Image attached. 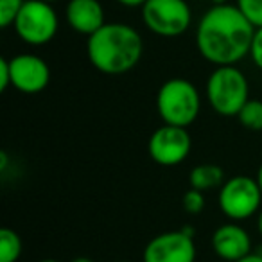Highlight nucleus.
<instances>
[{
	"label": "nucleus",
	"instance_id": "f257e3e1",
	"mask_svg": "<svg viewBox=\"0 0 262 262\" xmlns=\"http://www.w3.org/2000/svg\"><path fill=\"white\" fill-rule=\"evenodd\" d=\"M255 27L237 6H212L198 22L196 47L215 67L235 65L250 56Z\"/></svg>",
	"mask_w": 262,
	"mask_h": 262
},
{
	"label": "nucleus",
	"instance_id": "f03ea898",
	"mask_svg": "<svg viewBox=\"0 0 262 262\" xmlns=\"http://www.w3.org/2000/svg\"><path fill=\"white\" fill-rule=\"evenodd\" d=\"M144 52V41L135 27L127 24H104L86 41L90 63L102 74L119 76L139 65Z\"/></svg>",
	"mask_w": 262,
	"mask_h": 262
},
{
	"label": "nucleus",
	"instance_id": "7ed1b4c3",
	"mask_svg": "<svg viewBox=\"0 0 262 262\" xmlns=\"http://www.w3.org/2000/svg\"><path fill=\"white\" fill-rule=\"evenodd\" d=\"M157 110L164 124L189 127L200 115V92L190 81L183 77H172L165 81L158 90Z\"/></svg>",
	"mask_w": 262,
	"mask_h": 262
},
{
	"label": "nucleus",
	"instance_id": "20e7f679",
	"mask_svg": "<svg viewBox=\"0 0 262 262\" xmlns=\"http://www.w3.org/2000/svg\"><path fill=\"white\" fill-rule=\"evenodd\" d=\"M248 79L235 65L215 67L207 81V99L214 112L223 117H232L250 101Z\"/></svg>",
	"mask_w": 262,
	"mask_h": 262
},
{
	"label": "nucleus",
	"instance_id": "39448f33",
	"mask_svg": "<svg viewBox=\"0 0 262 262\" xmlns=\"http://www.w3.org/2000/svg\"><path fill=\"white\" fill-rule=\"evenodd\" d=\"M13 26L24 43L40 47L58 34L59 20L52 4L43 0H26Z\"/></svg>",
	"mask_w": 262,
	"mask_h": 262
},
{
	"label": "nucleus",
	"instance_id": "423d86ee",
	"mask_svg": "<svg viewBox=\"0 0 262 262\" xmlns=\"http://www.w3.org/2000/svg\"><path fill=\"white\" fill-rule=\"evenodd\" d=\"M142 22L162 38L182 36L192 24V11L185 0H147L142 6Z\"/></svg>",
	"mask_w": 262,
	"mask_h": 262
},
{
	"label": "nucleus",
	"instance_id": "0eeeda50",
	"mask_svg": "<svg viewBox=\"0 0 262 262\" xmlns=\"http://www.w3.org/2000/svg\"><path fill=\"white\" fill-rule=\"evenodd\" d=\"M262 203V192L257 178L250 176H233L223 183L219 190V207L230 219H248L258 212Z\"/></svg>",
	"mask_w": 262,
	"mask_h": 262
},
{
	"label": "nucleus",
	"instance_id": "6e6552de",
	"mask_svg": "<svg viewBox=\"0 0 262 262\" xmlns=\"http://www.w3.org/2000/svg\"><path fill=\"white\" fill-rule=\"evenodd\" d=\"M190 147H192V140L187 127L171 126V124H164L155 129L147 144L151 158L164 167L182 164L189 157Z\"/></svg>",
	"mask_w": 262,
	"mask_h": 262
},
{
	"label": "nucleus",
	"instance_id": "1a4fd4ad",
	"mask_svg": "<svg viewBox=\"0 0 262 262\" xmlns=\"http://www.w3.org/2000/svg\"><path fill=\"white\" fill-rule=\"evenodd\" d=\"M192 235V228H183L153 237L144 250V262H194L196 244Z\"/></svg>",
	"mask_w": 262,
	"mask_h": 262
},
{
	"label": "nucleus",
	"instance_id": "9d476101",
	"mask_svg": "<svg viewBox=\"0 0 262 262\" xmlns=\"http://www.w3.org/2000/svg\"><path fill=\"white\" fill-rule=\"evenodd\" d=\"M11 86L22 94H40L51 81V69L47 61L36 54H18L9 59Z\"/></svg>",
	"mask_w": 262,
	"mask_h": 262
},
{
	"label": "nucleus",
	"instance_id": "9b49d317",
	"mask_svg": "<svg viewBox=\"0 0 262 262\" xmlns=\"http://www.w3.org/2000/svg\"><path fill=\"white\" fill-rule=\"evenodd\" d=\"M212 250L226 262H237L251 253V237L235 223L221 225L212 233Z\"/></svg>",
	"mask_w": 262,
	"mask_h": 262
},
{
	"label": "nucleus",
	"instance_id": "f8f14e48",
	"mask_svg": "<svg viewBox=\"0 0 262 262\" xmlns=\"http://www.w3.org/2000/svg\"><path fill=\"white\" fill-rule=\"evenodd\" d=\"M65 20L76 33L92 36L104 26V8L99 0H69Z\"/></svg>",
	"mask_w": 262,
	"mask_h": 262
},
{
	"label": "nucleus",
	"instance_id": "ddd939ff",
	"mask_svg": "<svg viewBox=\"0 0 262 262\" xmlns=\"http://www.w3.org/2000/svg\"><path fill=\"white\" fill-rule=\"evenodd\" d=\"M189 182L192 189L205 192V190L215 189L225 182V171L215 164H201L190 171Z\"/></svg>",
	"mask_w": 262,
	"mask_h": 262
},
{
	"label": "nucleus",
	"instance_id": "4468645a",
	"mask_svg": "<svg viewBox=\"0 0 262 262\" xmlns=\"http://www.w3.org/2000/svg\"><path fill=\"white\" fill-rule=\"evenodd\" d=\"M22 255V239L11 228L0 230V262H16Z\"/></svg>",
	"mask_w": 262,
	"mask_h": 262
},
{
	"label": "nucleus",
	"instance_id": "2eb2a0df",
	"mask_svg": "<svg viewBox=\"0 0 262 262\" xmlns=\"http://www.w3.org/2000/svg\"><path fill=\"white\" fill-rule=\"evenodd\" d=\"M237 119L244 127L251 131H262V101L250 99L237 113Z\"/></svg>",
	"mask_w": 262,
	"mask_h": 262
},
{
	"label": "nucleus",
	"instance_id": "dca6fc26",
	"mask_svg": "<svg viewBox=\"0 0 262 262\" xmlns=\"http://www.w3.org/2000/svg\"><path fill=\"white\" fill-rule=\"evenodd\" d=\"M26 0H0V27L8 29L15 24Z\"/></svg>",
	"mask_w": 262,
	"mask_h": 262
},
{
	"label": "nucleus",
	"instance_id": "f3484780",
	"mask_svg": "<svg viewBox=\"0 0 262 262\" xmlns=\"http://www.w3.org/2000/svg\"><path fill=\"white\" fill-rule=\"evenodd\" d=\"M235 6L253 24L255 29L262 27V0H235Z\"/></svg>",
	"mask_w": 262,
	"mask_h": 262
},
{
	"label": "nucleus",
	"instance_id": "a211bd4d",
	"mask_svg": "<svg viewBox=\"0 0 262 262\" xmlns=\"http://www.w3.org/2000/svg\"><path fill=\"white\" fill-rule=\"evenodd\" d=\"M182 205H183V210H185L187 214H192V215L200 214V212L205 208V196H203V192L190 187V190H187V192L183 194Z\"/></svg>",
	"mask_w": 262,
	"mask_h": 262
},
{
	"label": "nucleus",
	"instance_id": "6ab92c4d",
	"mask_svg": "<svg viewBox=\"0 0 262 262\" xmlns=\"http://www.w3.org/2000/svg\"><path fill=\"white\" fill-rule=\"evenodd\" d=\"M250 58L255 63L258 70H262V27L255 29V36L251 41V49H250Z\"/></svg>",
	"mask_w": 262,
	"mask_h": 262
},
{
	"label": "nucleus",
	"instance_id": "aec40b11",
	"mask_svg": "<svg viewBox=\"0 0 262 262\" xmlns=\"http://www.w3.org/2000/svg\"><path fill=\"white\" fill-rule=\"evenodd\" d=\"M11 86V69H9V59L0 58V90L6 92Z\"/></svg>",
	"mask_w": 262,
	"mask_h": 262
},
{
	"label": "nucleus",
	"instance_id": "412c9836",
	"mask_svg": "<svg viewBox=\"0 0 262 262\" xmlns=\"http://www.w3.org/2000/svg\"><path fill=\"white\" fill-rule=\"evenodd\" d=\"M117 2L124 8H142L147 0H117Z\"/></svg>",
	"mask_w": 262,
	"mask_h": 262
},
{
	"label": "nucleus",
	"instance_id": "4be33fe9",
	"mask_svg": "<svg viewBox=\"0 0 262 262\" xmlns=\"http://www.w3.org/2000/svg\"><path fill=\"white\" fill-rule=\"evenodd\" d=\"M237 262H262V251H258V253H250Z\"/></svg>",
	"mask_w": 262,
	"mask_h": 262
},
{
	"label": "nucleus",
	"instance_id": "5701e85b",
	"mask_svg": "<svg viewBox=\"0 0 262 262\" xmlns=\"http://www.w3.org/2000/svg\"><path fill=\"white\" fill-rule=\"evenodd\" d=\"M6 167H8V153L2 151L0 153V171H6Z\"/></svg>",
	"mask_w": 262,
	"mask_h": 262
},
{
	"label": "nucleus",
	"instance_id": "b1692460",
	"mask_svg": "<svg viewBox=\"0 0 262 262\" xmlns=\"http://www.w3.org/2000/svg\"><path fill=\"white\" fill-rule=\"evenodd\" d=\"M257 183H258V187H260V192H262V164H260L258 172H257Z\"/></svg>",
	"mask_w": 262,
	"mask_h": 262
},
{
	"label": "nucleus",
	"instance_id": "393cba45",
	"mask_svg": "<svg viewBox=\"0 0 262 262\" xmlns=\"http://www.w3.org/2000/svg\"><path fill=\"white\" fill-rule=\"evenodd\" d=\"M257 230H258V233L262 235V208H260V212H258V221H257Z\"/></svg>",
	"mask_w": 262,
	"mask_h": 262
},
{
	"label": "nucleus",
	"instance_id": "a878e982",
	"mask_svg": "<svg viewBox=\"0 0 262 262\" xmlns=\"http://www.w3.org/2000/svg\"><path fill=\"white\" fill-rule=\"evenodd\" d=\"M70 262H94L92 258H86V257H77V258H74V260H70Z\"/></svg>",
	"mask_w": 262,
	"mask_h": 262
},
{
	"label": "nucleus",
	"instance_id": "bb28decb",
	"mask_svg": "<svg viewBox=\"0 0 262 262\" xmlns=\"http://www.w3.org/2000/svg\"><path fill=\"white\" fill-rule=\"evenodd\" d=\"M212 6H223V4H228V0H210Z\"/></svg>",
	"mask_w": 262,
	"mask_h": 262
},
{
	"label": "nucleus",
	"instance_id": "cd10ccee",
	"mask_svg": "<svg viewBox=\"0 0 262 262\" xmlns=\"http://www.w3.org/2000/svg\"><path fill=\"white\" fill-rule=\"evenodd\" d=\"M40 262H59V260H54V258H43V260H40Z\"/></svg>",
	"mask_w": 262,
	"mask_h": 262
},
{
	"label": "nucleus",
	"instance_id": "c85d7f7f",
	"mask_svg": "<svg viewBox=\"0 0 262 262\" xmlns=\"http://www.w3.org/2000/svg\"><path fill=\"white\" fill-rule=\"evenodd\" d=\"M43 2H49V4H54V2H59V0H43Z\"/></svg>",
	"mask_w": 262,
	"mask_h": 262
},
{
	"label": "nucleus",
	"instance_id": "c756f323",
	"mask_svg": "<svg viewBox=\"0 0 262 262\" xmlns=\"http://www.w3.org/2000/svg\"><path fill=\"white\" fill-rule=\"evenodd\" d=\"M119 262H127V260H119Z\"/></svg>",
	"mask_w": 262,
	"mask_h": 262
}]
</instances>
